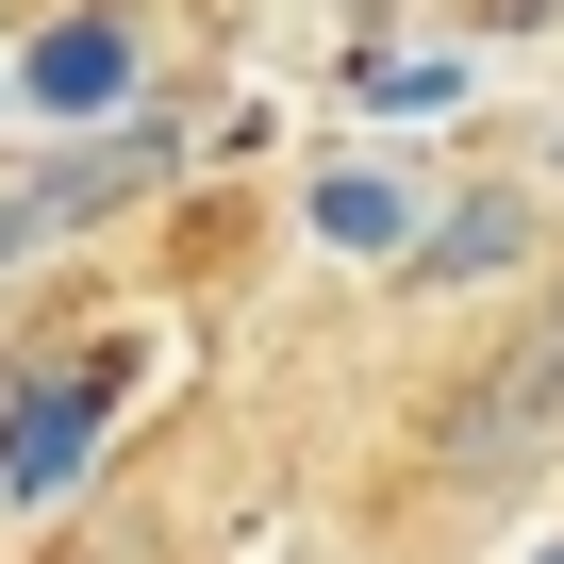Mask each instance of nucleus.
Returning <instances> with one entry per match:
<instances>
[{
  "label": "nucleus",
  "instance_id": "423d86ee",
  "mask_svg": "<svg viewBox=\"0 0 564 564\" xmlns=\"http://www.w3.org/2000/svg\"><path fill=\"white\" fill-rule=\"evenodd\" d=\"M547 564H564V547H547Z\"/></svg>",
  "mask_w": 564,
  "mask_h": 564
},
{
  "label": "nucleus",
  "instance_id": "20e7f679",
  "mask_svg": "<svg viewBox=\"0 0 564 564\" xmlns=\"http://www.w3.org/2000/svg\"><path fill=\"white\" fill-rule=\"evenodd\" d=\"M415 265H432V282H465V265H514V216H448Z\"/></svg>",
  "mask_w": 564,
  "mask_h": 564
},
{
  "label": "nucleus",
  "instance_id": "f03ea898",
  "mask_svg": "<svg viewBox=\"0 0 564 564\" xmlns=\"http://www.w3.org/2000/svg\"><path fill=\"white\" fill-rule=\"evenodd\" d=\"M84 432H100V366L84 382H18V399H0V498H51L84 465Z\"/></svg>",
  "mask_w": 564,
  "mask_h": 564
},
{
  "label": "nucleus",
  "instance_id": "7ed1b4c3",
  "mask_svg": "<svg viewBox=\"0 0 564 564\" xmlns=\"http://www.w3.org/2000/svg\"><path fill=\"white\" fill-rule=\"evenodd\" d=\"M34 100H117L133 84V51H117V18H67V34H34V67H18Z\"/></svg>",
  "mask_w": 564,
  "mask_h": 564
},
{
  "label": "nucleus",
  "instance_id": "39448f33",
  "mask_svg": "<svg viewBox=\"0 0 564 564\" xmlns=\"http://www.w3.org/2000/svg\"><path fill=\"white\" fill-rule=\"evenodd\" d=\"M316 216H333V232H399V199H382V166H349V183H316Z\"/></svg>",
  "mask_w": 564,
  "mask_h": 564
},
{
  "label": "nucleus",
  "instance_id": "f257e3e1",
  "mask_svg": "<svg viewBox=\"0 0 564 564\" xmlns=\"http://www.w3.org/2000/svg\"><path fill=\"white\" fill-rule=\"evenodd\" d=\"M547 448H564V316H531V333H514V349H498V366H481V382L432 415V465H448L465 498L531 481Z\"/></svg>",
  "mask_w": 564,
  "mask_h": 564
}]
</instances>
